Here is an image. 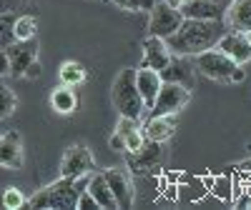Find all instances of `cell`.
I'll return each instance as SVG.
<instances>
[{
  "label": "cell",
  "mask_w": 251,
  "mask_h": 210,
  "mask_svg": "<svg viewBox=\"0 0 251 210\" xmlns=\"http://www.w3.org/2000/svg\"><path fill=\"white\" fill-rule=\"evenodd\" d=\"M8 10H13L10 8V0H0V13H8Z\"/></svg>",
  "instance_id": "32"
},
{
  "label": "cell",
  "mask_w": 251,
  "mask_h": 210,
  "mask_svg": "<svg viewBox=\"0 0 251 210\" xmlns=\"http://www.w3.org/2000/svg\"><path fill=\"white\" fill-rule=\"evenodd\" d=\"M171 58V50L166 45L163 38L149 35L143 40V58H141V65L138 68H151V70H161Z\"/></svg>",
  "instance_id": "14"
},
{
  "label": "cell",
  "mask_w": 251,
  "mask_h": 210,
  "mask_svg": "<svg viewBox=\"0 0 251 210\" xmlns=\"http://www.w3.org/2000/svg\"><path fill=\"white\" fill-rule=\"evenodd\" d=\"M183 18H191V20H224V8L214 5L211 0H188L181 8Z\"/></svg>",
  "instance_id": "18"
},
{
  "label": "cell",
  "mask_w": 251,
  "mask_h": 210,
  "mask_svg": "<svg viewBox=\"0 0 251 210\" xmlns=\"http://www.w3.org/2000/svg\"><path fill=\"white\" fill-rule=\"evenodd\" d=\"M58 78H60L63 85L78 88V85H83V83L88 80V70H86V65H83V63H78V60H66V63L60 65V70H58Z\"/></svg>",
  "instance_id": "21"
},
{
  "label": "cell",
  "mask_w": 251,
  "mask_h": 210,
  "mask_svg": "<svg viewBox=\"0 0 251 210\" xmlns=\"http://www.w3.org/2000/svg\"><path fill=\"white\" fill-rule=\"evenodd\" d=\"M25 203H28L25 193L20 190V188H15V185H8V188L0 190V208H5V210H20V208H25Z\"/></svg>",
  "instance_id": "23"
},
{
  "label": "cell",
  "mask_w": 251,
  "mask_h": 210,
  "mask_svg": "<svg viewBox=\"0 0 251 210\" xmlns=\"http://www.w3.org/2000/svg\"><path fill=\"white\" fill-rule=\"evenodd\" d=\"M78 105H80V98H78L75 88H71V85H63V83H60V85L50 93V108L55 113H60V115L75 113Z\"/></svg>",
  "instance_id": "19"
},
{
  "label": "cell",
  "mask_w": 251,
  "mask_h": 210,
  "mask_svg": "<svg viewBox=\"0 0 251 210\" xmlns=\"http://www.w3.org/2000/svg\"><path fill=\"white\" fill-rule=\"evenodd\" d=\"M161 75H158V70H151V68H136V88H138V93H141V98H143V105H146V110L153 105V100H156V93H158V88H161Z\"/></svg>",
  "instance_id": "17"
},
{
  "label": "cell",
  "mask_w": 251,
  "mask_h": 210,
  "mask_svg": "<svg viewBox=\"0 0 251 210\" xmlns=\"http://www.w3.org/2000/svg\"><path fill=\"white\" fill-rule=\"evenodd\" d=\"M10 75V63H8V55H5V48H0V78Z\"/></svg>",
  "instance_id": "29"
},
{
  "label": "cell",
  "mask_w": 251,
  "mask_h": 210,
  "mask_svg": "<svg viewBox=\"0 0 251 210\" xmlns=\"http://www.w3.org/2000/svg\"><path fill=\"white\" fill-rule=\"evenodd\" d=\"M224 23L228 30H251V0H231L224 13Z\"/></svg>",
  "instance_id": "16"
},
{
  "label": "cell",
  "mask_w": 251,
  "mask_h": 210,
  "mask_svg": "<svg viewBox=\"0 0 251 210\" xmlns=\"http://www.w3.org/2000/svg\"><path fill=\"white\" fill-rule=\"evenodd\" d=\"M216 48H219L221 53H226L234 63H239V65H246V63H251V43H249L246 33H241V30H228V28H226V33L219 38Z\"/></svg>",
  "instance_id": "10"
},
{
  "label": "cell",
  "mask_w": 251,
  "mask_h": 210,
  "mask_svg": "<svg viewBox=\"0 0 251 210\" xmlns=\"http://www.w3.org/2000/svg\"><path fill=\"white\" fill-rule=\"evenodd\" d=\"M176 115H153V118H146L141 123V130L146 135V140H158L166 143L174 133H176Z\"/></svg>",
  "instance_id": "15"
},
{
  "label": "cell",
  "mask_w": 251,
  "mask_h": 210,
  "mask_svg": "<svg viewBox=\"0 0 251 210\" xmlns=\"http://www.w3.org/2000/svg\"><path fill=\"white\" fill-rule=\"evenodd\" d=\"M224 33H226L224 20H191V18H183L178 30L166 38V45H169V50L174 55L194 58V55H199L208 48H216L219 38Z\"/></svg>",
  "instance_id": "1"
},
{
  "label": "cell",
  "mask_w": 251,
  "mask_h": 210,
  "mask_svg": "<svg viewBox=\"0 0 251 210\" xmlns=\"http://www.w3.org/2000/svg\"><path fill=\"white\" fill-rule=\"evenodd\" d=\"M161 158H163V143L146 140L141 148L126 153V165L131 168V173H151L153 168H158Z\"/></svg>",
  "instance_id": "9"
},
{
  "label": "cell",
  "mask_w": 251,
  "mask_h": 210,
  "mask_svg": "<svg viewBox=\"0 0 251 210\" xmlns=\"http://www.w3.org/2000/svg\"><path fill=\"white\" fill-rule=\"evenodd\" d=\"M13 38H15V40H30V38H38V18L30 15V13L15 15Z\"/></svg>",
  "instance_id": "22"
},
{
  "label": "cell",
  "mask_w": 251,
  "mask_h": 210,
  "mask_svg": "<svg viewBox=\"0 0 251 210\" xmlns=\"http://www.w3.org/2000/svg\"><path fill=\"white\" fill-rule=\"evenodd\" d=\"M188 100H191V90L178 85V83H161V88L156 93V100L149 110H146V118L153 115H178Z\"/></svg>",
  "instance_id": "5"
},
{
  "label": "cell",
  "mask_w": 251,
  "mask_h": 210,
  "mask_svg": "<svg viewBox=\"0 0 251 210\" xmlns=\"http://www.w3.org/2000/svg\"><path fill=\"white\" fill-rule=\"evenodd\" d=\"M196 58V68L199 73H203L208 80H219V83H244L246 73L239 63H234L226 53H221L219 48H208Z\"/></svg>",
  "instance_id": "4"
},
{
  "label": "cell",
  "mask_w": 251,
  "mask_h": 210,
  "mask_svg": "<svg viewBox=\"0 0 251 210\" xmlns=\"http://www.w3.org/2000/svg\"><path fill=\"white\" fill-rule=\"evenodd\" d=\"M86 190L91 193V198L96 200L98 208H118L116 200H113V193H111V188L106 183V178H103V173H91L88 175V185H86Z\"/></svg>",
  "instance_id": "20"
},
{
  "label": "cell",
  "mask_w": 251,
  "mask_h": 210,
  "mask_svg": "<svg viewBox=\"0 0 251 210\" xmlns=\"http://www.w3.org/2000/svg\"><path fill=\"white\" fill-rule=\"evenodd\" d=\"M158 75H161L163 83H178V85H183L188 90L194 88V65L188 63L186 55H174L171 53L169 63L158 70Z\"/></svg>",
  "instance_id": "13"
},
{
  "label": "cell",
  "mask_w": 251,
  "mask_h": 210,
  "mask_svg": "<svg viewBox=\"0 0 251 210\" xmlns=\"http://www.w3.org/2000/svg\"><path fill=\"white\" fill-rule=\"evenodd\" d=\"M113 3H116L121 10H131V13L151 10V8H153V0H113Z\"/></svg>",
  "instance_id": "27"
},
{
  "label": "cell",
  "mask_w": 251,
  "mask_h": 210,
  "mask_svg": "<svg viewBox=\"0 0 251 210\" xmlns=\"http://www.w3.org/2000/svg\"><path fill=\"white\" fill-rule=\"evenodd\" d=\"M103 178H106L111 193H113V200L118 208H131L133 205V183H131V175L123 170V168H111V170H103Z\"/></svg>",
  "instance_id": "11"
},
{
  "label": "cell",
  "mask_w": 251,
  "mask_h": 210,
  "mask_svg": "<svg viewBox=\"0 0 251 210\" xmlns=\"http://www.w3.org/2000/svg\"><path fill=\"white\" fill-rule=\"evenodd\" d=\"M15 108H18V98H15L13 88L8 85V83L0 80V120L10 118L15 113Z\"/></svg>",
  "instance_id": "24"
},
{
  "label": "cell",
  "mask_w": 251,
  "mask_h": 210,
  "mask_svg": "<svg viewBox=\"0 0 251 210\" xmlns=\"http://www.w3.org/2000/svg\"><path fill=\"white\" fill-rule=\"evenodd\" d=\"M88 175L86 178H60L50 185H46L43 190H38L35 195L28 198V208L35 210H71L78 203V195L86 190Z\"/></svg>",
  "instance_id": "2"
},
{
  "label": "cell",
  "mask_w": 251,
  "mask_h": 210,
  "mask_svg": "<svg viewBox=\"0 0 251 210\" xmlns=\"http://www.w3.org/2000/svg\"><path fill=\"white\" fill-rule=\"evenodd\" d=\"M211 3H214V5H219V8H224V10H226V8H228V3H231V0H211Z\"/></svg>",
  "instance_id": "33"
},
{
  "label": "cell",
  "mask_w": 251,
  "mask_h": 210,
  "mask_svg": "<svg viewBox=\"0 0 251 210\" xmlns=\"http://www.w3.org/2000/svg\"><path fill=\"white\" fill-rule=\"evenodd\" d=\"M91 208H98V205H96V200L91 198V193H88V190H83V193L78 195L75 210H91Z\"/></svg>",
  "instance_id": "28"
},
{
  "label": "cell",
  "mask_w": 251,
  "mask_h": 210,
  "mask_svg": "<svg viewBox=\"0 0 251 210\" xmlns=\"http://www.w3.org/2000/svg\"><path fill=\"white\" fill-rule=\"evenodd\" d=\"M111 100L116 105V110L126 118H133V120H141L146 115V105H143V98L136 88V68H123L113 85H111Z\"/></svg>",
  "instance_id": "3"
},
{
  "label": "cell",
  "mask_w": 251,
  "mask_h": 210,
  "mask_svg": "<svg viewBox=\"0 0 251 210\" xmlns=\"http://www.w3.org/2000/svg\"><path fill=\"white\" fill-rule=\"evenodd\" d=\"M203 185H206V190L221 198V200H231V180L228 178H203Z\"/></svg>",
  "instance_id": "25"
},
{
  "label": "cell",
  "mask_w": 251,
  "mask_h": 210,
  "mask_svg": "<svg viewBox=\"0 0 251 210\" xmlns=\"http://www.w3.org/2000/svg\"><path fill=\"white\" fill-rule=\"evenodd\" d=\"M13 23H15V13H0V48H8L13 43Z\"/></svg>",
  "instance_id": "26"
},
{
  "label": "cell",
  "mask_w": 251,
  "mask_h": 210,
  "mask_svg": "<svg viewBox=\"0 0 251 210\" xmlns=\"http://www.w3.org/2000/svg\"><path fill=\"white\" fill-rule=\"evenodd\" d=\"M246 38H249V43H251V30H246Z\"/></svg>",
  "instance_id": "34"
},
{
  "label": "cell",
  "mask_w": 251,
  "mask_h": 210,
  "mask_svg": "<svg viewBox=\"0 0 251 210\" xmlns=\"http://www.w3.org/2000/svg\"><path fill=\"white\" fill-rule=\"evenodd\" d=\"M38 53H40L38 38L13 40V43L5 48V55H8V63H10V78H25L28 68L38 60Z\"/></svg>",
  "instance_id": "7"
},
{
  "label": "cell",
  "mask_w": 251,
  "mask_h": 210,
  "mask_svg": "<svg viewBox=\"0 0 251 210\" xmlns=\"http://www.w3.org/2000/svg\"><path fill=\"white\" fill-rule=\"evenodd\" d=\"M40 75V65H38V60L33 63V65L28 68V73H25V78H38Z\"/></svg>",
  "instance_id": "30"
},
{
  "label": "cell",
  "mask_w": 251,
  "mask_h": 210,
  "mask_svg": "<svg viewBox=\"0 0 251 210\" xmlns=\"http://www.w3.org/2000/svg\"><path fill=\"white\" fill-rule=\"evenodd\" d=\"M163 3H169L171 8H181L183 3H188V0H163Z\"/></svg>",
  "instance_id": "31"
},
{
  "label": "cell",
  "mask_w": 251,
  "mask_h": 210,
  "mask_svg": "<svg viewBox=\"0 0 251 210\" xmlns=\"http://www.w3.org/2000/svg\"><path fill=\"white\" fill-rule=\"evenodd\" d=\"M23 138L18 130H8L0 133V168H8V170H20L23 168Z\"/></svg>",
  "instance_id": "12"
},
{
  "label": "cell",
  "mask_w": 251,
  "mask_h": 210,
  "mask_svg": "<svg viewBox=\"0 0 251 210\" xmlns=\"http://www.w3.org/2000/svg\"><path fill=\"white\" fill-rule=\"evenodd\" d=\"M149 35L156 38H169L178 30V25L183 23V15L178 8H171L169 3H153V8L149 10Z\"/></svg>",
  "instance_id": "8"
},
{
  "label": "cell",
  "mask_w": 251,
  "mask_h": 210,
  "mask_svg": "<svg viewBox=\"0 0 251 210\" xmlns=\"http://www.w3.org/2000/svg\"><path fill=\"white\" fill-rule=\"evenodd\" d=\"M96 170V160L91 155V150L83 143H75L71 148H66L60 158V178H86Z\"/></svg>",
  "instance_id": "6"
}]
</instances>
